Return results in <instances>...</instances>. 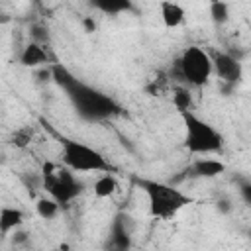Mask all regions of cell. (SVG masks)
<instances>
[{"mask_svg":"<svg viewBox=\"0 0 251 251\" xmlns=\"http://www.w3.org/2000/svg\"><path fill=\"white\" fill-rule=\"evenodd\" d=\"M22 222H24V212L22 210L2 206V210H0V233H2V237H6L12 229L22 226Z\"/></svg>","mask_w":251,"mask_h":251,"instance_id":"9c48e42d","label":"cell"},{"mask_svg":"<svg viewBox=\"0 0 251 251\" xmlns=\"http://www.w3.org/2000/svg\"><path fill=\"white\" fill-rule=\"evenodd\" d=\"M20 63L24 67H39L43 63H47V53L43 51V47H39L37 43H29L24 47L22 55H20Z\"/></svg>","mask_w":251,"mask_h":251,"instance_id":"30bf717a","label":"cell"},{"mask_svg":"<svg viewBox=\"0 0 251 251\" xmlns=\"http://www.w3.org/2000/svg\"><path fill=\"white\" fill-rule=\"evenodd\" d=\"M182 124H184V147L192 155H208L218 153L224 145V139L214 126L198 118L192 110L180 112Z\"/></svg>","mask_w":251,"mask_h":251,"instance_id":"7a4b0ae2","label":"cell"},{"mask_svg":"<svg viewBox=\"0 0 251 251\" xmlns=\"http://www.w3.org/2000/svg\"><path fill=\"white\" fill-rule=\"evenodd\" d=\"M59 212V202L51 196V198H41L37 200V214L43 218V220H51L55 218Z\"/></svg>","mask_w":251,"mask_h":251,"instance_id":"4fadbf2b","label":"cell"},{"mask_svg":"<svg viewBox=\"0 0 251 251\" xmlns=\"http://www.w3.org/2000/svg\"><path fill=\"white\" fill-rule=\"evenodd\" d=\"M212 63H214V73L224 82L235 84V82L241 80V76H243L241 63L237 59H233L231 55H227V53H216V55H212Z\"/></svg>","mask_w":251,"mask_h":251,"instance_id":"8992f818","label":"cell"},{"mask_svg":"<svg viewBox=\"0 0 251 251\" xmlns=\"http://www.w3.org/2000/svg\"><path fill=\"white\" fill-rule=\"evenodd\" d=\"M141 186L149 200V214L157 220H169L176 216L184 206L192 204V196L184 194L182 190L157 180H141Z\"/></svg>","mask_w":251,"mask_h":251,"instance_id":"6da1fadb","label":"cell"},{"mask_svg":"<svg viewBox=\"0 0 251 251\" xmlns=\"http://www.w3.org/2000/svg\"><path fill=\"white\" fill-rule=\"evenodd\" d=\"M116 188H118V180L114 178L112 173L102 175V176L94 182V186H92L96 198H108V196H112V194L116 192Z\"/></svg>","mask_w":251,"mask_h":251,"instance_id":"7c38bea8","label":"cell"},{"mask_svg":"<svg viewBox=\"0 0 251 251\" xmlns=\"http://www.w3.org/2000/svg\"><path fill=\"white\" fill-rule=\"evenodd\" d=\"M173 102H175V106H176L178 112L190 110V106H192V102H190V92L184 90V88H176V90H175V96H173Z\"/></svg>","mask_w":251,"mask_h":251,"instance_id":"5bb4252c","label":"cell"},{"mask_svg":"<svg viewBox=\"0 0 251 251\" xmlns=\"http://www.w3.org/2000/svg\"><path fill=\"white\" fill-rule=\"evenodd\" d=\"M210 14H212V20H214V22H218V24H224V22L227 20V16H229V12H227V6H226L224 2H220V0L212 2Z\"/></svg>","mask_w":251,"mask_h":251,"instance_id":"2e32d148","label":"cell"},{"mask_svg":"<svg viewBox=\"0 0 251 251\" xmlns=\"http://www.w3.org/2000/svg\"><path fill=\"white\" fill-rule=\"evenodd\" d=\"M61 159L71 171H76V173H114L116 171L100 151L71 137H61Z\"/></svg>","mask_w":251,"mask_h":251,"instance_id":"3957f363","label":"cell"},{"mask_svg":"<svg viewBox=\"0 0 251 251\" xmlns=\"http://www.w3.org/2000/svg\"><path fill=\"white\" fill-rule=\"evenodd\" d=\"M43 186L59 204H67L80 194V184L73 176L71 169H57L51 163L43 165Z\"/></svg>","mask_w":251,"mask_h":251,"instance_id":"5b68a950","label":"cell"},{"mask_svg":"<svg viewBox=\"0 0 251 251\" xmlns=\"http://www.w3.org/2000/svg\"><path fill=\"white\" fill-rule=\"evenodd\" d=\"M96 8L104 14L116 16V14H124V12H131L133 4L131 0H94Z\"/></svg>","mask_w":251,"mask_h":251,"instance_id":"8fae6325","label":"cell"},{"mask_svg":"<svg viewBox=\"0 0 251 251\" xmlns=\"http://www.w3.org/2000/svg\"><path fill=\"white\" fill-rule=\"evenodd\" d=\"M241 196L251 206V184H241Z\"/></svg>","mask_w":251,"mask_h":251,"instance_id":"e0dca14e","label":"cell"},{"mask_svg":"<svg viewBox=\"0 0 251 251\" xmlns=\"http://www.w3.org/2000/svg\"><path fill=\"white\" fill-rule=\"evenodd\" d=\"M176 73L180 78L192 86H204L208 78L214 73V63L212 55L200 47H186L176 61Z\"/></svg>","mask_w":251,"mask_h":251,"instance_id":"277c9868","label":"cell"},{"mask_svg":"<svg viewBox=\"0 0 251 251\" xmlns=\"http://www.w3.org/2000/svg\"><path fill=\"white\" fill-rule=\"evenodd\" d=\"M159 14H161L163 25L169 27V29H175V27L182 25L184 18H186L184 8L175 0H161L159 2Z\"/></svg>","mask_w":251,"mask_h":251,"instance_id":"52a82bcc","label":"cell"},{"mask_svg":"<svg viewBox=\"0 0 251 251\" xmlns=\"http://www.w3.org/2000/svg\"><path fill=\"white\" fill-rule=\"evenodd\" d=\"M31 137H33V129L25 126V127L16 129V133L12 135V143H14L16 147H25V145L31 141Z\"/></svg>","mask_w":251,"mask_h":251,"instance_id":"9a60e30c","label":"cell"},{"mask_svg":"<svg viewBox=\"0 0 251 251\" xmlns=\"http://www.w3.org/2000/svg\"><path fill=\"white\" fill-rule=\"evenodd\" d=\"M226 171V163L218 161V159H196L192 163V173L196 176H204V178H212V176H218Z\"/></svg>","mask_w":251,"mask_h":251,"instance_id":"ba28073f","label":"cell"}]
</instances>
